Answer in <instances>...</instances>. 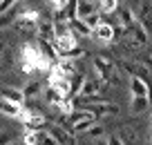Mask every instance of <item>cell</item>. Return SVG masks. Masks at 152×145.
Segmentation results:
<instances>
[{
    "instance_id": "obj_1",
    "label": "cell",
    "mask_w": 152,
    "mask_h": 145,
    "mask_svg": "<svg viewBox=\"0 0 152 145\" xmlns=\"http://www.w3.org/2000/svg\"><path fill=\"white\" fill-rule=\"evenodd\" d=\"M54 60H49L38 45H31V42H25L20 47V54H18V65L23 74H34V71H49Z\"/></svg>"
},
{
    "instance_id": "obj_2",
    "label": "cell",
    "mask_w": 152,
    "mask_h": 145,
    "mask_svg": "<svg viewBox=\"0 0 152 145\" xmlns=\"http://www.w3.org/2000/svg\"><path fill=\"white\" fill-rule=\"evenodd\" d=\"M94 71H96V78H101L103 83H110V85H116L119 83V74H116V65L107 58H101L96 56L94 58Z\"/></svg>"
},
{
    "instance_id": "obj_3",
    "label": "cell",
    "mask_w": 152,
    "mask_h": 145,
    "mask_svg": "<svg viewBox=\"0 0 152 145\" xmlns=\"http://www.w3.org/2000/svg\"><path fill=\"white\" fill-rule=\"evenodd\" d=\"M125 40H128V47H130V49H141V47L148 45L150 36L145 34V29H143L141 25H139V20H137L130 29H125Z\"/></svg>"
},
{
    "instance_id": "obj_4",
    "label": "cell",
    "mask_w": 152,
    "mask_h": 145,
    "mask_svg": "<svg viewBox=\"0 0 152 145\" xmlns=\"http://www.w3.org/2000/svg\"><path fill=\"white\" fill-rule=\"evenodd\" d=\"M38 23H40V14H38L36 9H25L18 14V18L14 20V25L20 29V31H36Z\"/></svg>"
},
{
    "instance_id": "obj_5",
    "label": "cell",
    "mask_w": 152,
    "mask_h": 145,
    "mask_svg": "<svg viewBox=\"0 0 152 145\" xmlns=\"http://www.w3.org/2000/svg\"><path fill=\"white\" fill-rule=\"evenodd\" d=\"M94 40H99L101 45H110V42L116 38V29L112 27L110 23H105V20H101L96 27H92V34H90Z\"/></svg>"
},
{
    "instance_id": "obj_6",
    "label": "cell",
    "mask_w": 152,
    "mask_h": 145,
    "mask_svg": "<svg viewBox=\"0 0 152 145\" xmlns=\"http://www.w3.org/2000/svg\"><path fill=\"white\" fill-rule=\"evenodd\" d=\"M103 85H105V83H103L101 78H85L76 96H81V98H94V96H99V94H101Z\"/></svg>"
},
{
    "instance_id": "obj_7",
    "label": "cell",
    "mask_w": 152,
    "mask_h": 145,
    "mask_svg": "<svg viewBox=\"0 0 152 145\" xmlns=\"http://www.w3.org/2000/svg\"><path fill=\"white\" fill-rule=\"evenodd\" d=\"M139 25L145 29V34L152 38V0H141L139 7Z\"/></svg>"
},
{
    "instance_id": "obj_8",
    "label": "cell",
    "mask_w": 152,
    "mask_h": 145,
    "mask_svg": "<svg viewBox=\"0 0 152 145\" xmlns=\"http://www.w3.org/2000/svg\"><path fill=\"white\" fill-rule=\"evenodd\" d=\"M18 121H23L25 127H34V130H40V127L47 125V118L38 112V109H25L23 116H20Z\"/></svg>"
},
{
    "instance_id": "obj_9",
    "label": "cell",
    "mask_w": 152,
    "mask_h": 145,
    "mask_svg": "<svg viewBox=\"0 0 152 145\" xmlns=\"http://www.w3.org/2000/svg\"><path fill=\"white\" fill-rule=\"evenodd\" d=\"M23 112H25L23 105L11 103V101H7L5 96H0V114H2V116H7V118H16V121H18V118L23 116Z\"/></svg>"
},
{
    "instance_id": "obj_10",
    "label": "cell",
    "mask_w": 152,
    "mask_h": 145,
    "mask_svg": "<svg viewBox=\"0 0 152 145\" xmlns=\"http://www.w3.org/2000/svg\"><path fill=\"white\" fill-rule=\"evenodd\" d=\"M49 134L54 136L56 145H58V143H76V136H74V132H69L67 127H63V125H54L52 130H49Z\"/></svg>"
},
{
    "instance_id": "obj_11",
    "label": "cell",
    "mask_w": 152,
    "mask_h": 145,
    "mask_svg": "<svg viewBox=\"0 0 152 145\" xmlns=\"http://www.w3.org/2000/svg\"><path fill=\"white\" fill-rule=\"evenodd\" d=\"M116 14H119V25H121V31L125 34V29H130L134 23H137V16H134V11L130 9V7H116Z\"/></svg>"
},
{
    "instance_id": "obj_12",
    "label": "cell",
    "mask_w": 152,
    "mask_h": 145,
    "mask_svg": "<svg viewBox=\"0 0 152 145\" xmlns=\"http://www.w3.org/2000/svg\"><path fill=\"white\" fill-rule=\"evenodd\" d=\"M130 94L132 96H150V85L139 76H132L130 78Z\"/></svg>"
},
{
    "instance_id": "obj_13",
    "label": "cell",
    "mask_w": 152,
    "mask_h": 145,
    "mask_svg": "<svg viewBox=\"0 0 152 145\" xmlns=\"http://www.w3.org/2000/svg\"><path fill=\"white\" fill-rule=\"evenodd\" d=\"M67 25H69V29H72V31L76 34V36L90 38V34H92V27H90V25H87V23H85V20H83V18H78V16H74V18H72V20H69V23H67Z\"/></svg>"
},
{
    "instance_id": "obj_14",
    "label": "cell",
    "mask_w": 152,
    "mask_h": 145,
    "mask_svg": "<svg viewBox=\"0 0 152 145\" xmlns=\"http://www.w3.org/2000/svg\"><path fill=\"white\" fill-rule=\"evenodd\" d=\"M130 109H132V114H145L150 109V96H132Z\"/></svg>"
},
{
    "instance_id": "obj_15",
    "label": "cell",
    "mask_w": 152,
    "mask_h": 145,
    "mask_svg": "<svg viewBox=\"0 0 152 145\" xmlns=\"http://www.w3.org/2000/svg\"><path fill=\"white\" fill-rule=\"evenodd\" d=\"M99 121V118L94 116V114H90V116H85V118H81V121H76V123H72V132L74 134H85L87 130H90L94 123Z\"/></svg>"
},
{
    "instance_id": "obj_16",
    "label": "cell",
    "mask_w": 152,
    "mask_h": 145,
    "mask_svg": "<svg viewBox=\"0 0 152 145\" xmlns=\"http://www.w3.org/2000/svg\"><path fill=\"white\" fill-rule=\"evenodd\" d=\"M94 11H99V5H94L90 0H76V16L78 18H87Z\"/></svg>"
},
{
    "instance_id": "obj_17",
    "label": "cell",
    "mask_w": 152,
    "mask_h": 145,
    "mask_svg": "<svg viewBox=\"0 0 152 145\" xmlns=\"http://www.w3.org/2000/svg\"><path fill=\"white\" fill-rule=\"evenodd\" d=\"M0 96H5L7 101H11V103H18V105H23L25 101H27V98H25V94H23V89H16V87H5Z\"/></svg>"
},
{
    "instance_id": "obj_18",
    "label": "cell",
    "mask_w": 152,
    "mask_h": 145,
    "mask_svg": "<svg viewBox=\"0 0 152 145\" xmlns=\"http://www.w3.org/2000/svg\"><path fill=\"white\" fill-rule=\"evenodd\" d=\"M38 36L40 38H47V40H54V23L52 20H43V23H38Z\"/></svg>"
},
{
    "instance_id": "obj_19",
    "label": "cell",
    "mask_w": 152,
    "mask_h": 145,
    "mask_svg": "<svg viewBox=\"0 0 152 145\" xmlns=\"http://www.w3.org/2000/svg\"><path fill=\"white\" fill-rule=\"evenodd\" d=\"M52 107H54V109H58V112H61L63 116H67V114H69L72 109H74V101H72L69 96H63V98H61V101H56V103H54Z\"/></svg>"
},
{
    "instance_id": "obj_20",
    "label": "cell",
    "mask_w": 152,
    "mask_h": 145,
    "mask_svg": "<svg viewBox=\"0 0 152 145\" xmlns=\"http://www.w3.org/2000/svg\"><path fill=\"white\" fill-rule=\"evenodd\" d=\"M43 98L47 101L49 105H54V103H56V101H61V98H63V94L58 92L56 87H52V85H47V87H45V92H43Z\"/></svg>"
},
{
    "instance_id": "obj_21",
    "label": "cell",
    "mask_w": 152,
    "mask_h": 145,
    "mask_svg": "<svg viewBox=\"0 0 152 145\" xmlns=\"http://www.w3.org/2000/svg\"><path fill=\"white\" fill-rule=\"evenodd\" d=\"M83 80H85V76H83V74H78V71H74V74L69 76V87H72V96H76V94H78V89H81Z\"/></svg>"
},
{
    "instance_id": "obj_22",
    "label": "cell",
    "mask_w": 152,
    "mask_h": 145,
    "mask_svg": "<svg viewBox=\"0 0 152 145\" xmlns=\"http://www.w3.org/2000/svg\"><path fill=\"white\" fill-rule=\"evenodd\" d=\"M119 7V0H99V11L101 14H112Z\"/></svg>"
},
{
    "instance_id": "obj_23",
    "label": "cell",
    "mask_w": 152,
    "mask_h": 145,
    "mask_svg": "<svg viewBox=\"0 0 152 145\" xmlns=\"http://www.w3.org/2000/svg\"><path fill=\"white\" fill-rule=\"evenodd\" d=\"M23 143H27V145H38V136H36V130H34V127H25Z\"/></svg>"
},
{
    "instance_id": "obj_24",
    "label": "cell",
    "mask_w": 152,
    "mask_h": 145,
    "mask_svg": "<svg viewBox=\"0 0 152 145\" xmlns=\"http://www.w3.org/2000/svg\"><path fill=\"white\" fill-rule=\"evenodd\" d=\"M38 92H40V85H38L36 80H29V83H27V87L23 89V94H25V98H34V96H36Z\"/></svg>"
},
{
    "instance_id": "obj_25",
    "label": "cell",
    "mask_w": 152,
    "mask_h": 145,
    "mask_svg": "<svg viewBox=\"0 0 152 145\" xmlns=\"http://www.w3.org/2000/svg\"><path fill=\"white\" fill-rule=\"evenodd\" d=\"M85 134H87V136H92V138H99V136H103V134H105V127H103V125H101V123H99V121H96V123H94V125H92V127H90V130H87V132H85Z\"/></svg>"
},
{
    "instance_id": "obj_26",
    "label": "cell",
    "mask_w": 152,
    "mask_h": 145,
    "mask_svg": "<svg viewBox=\"0 0 152 145\" xmlns=\"http://www.w3.org/2000/svg\"><path fill=\"white\" fill-rule=\"evenodd\" d=\"M116 136L121 138V143H132V141H134V132L132 130H121Z\"/></svg>"
},
{
    "instance_id": "obj_27",
    "label": "cell",
    "mask_w": 152,
    "mask_h": 145,
    "mask_svg": "<svg viewBox=\"0 0 152 145\" xmlns=\"http://www.w3.org/2000/svg\"><path fill=\"white\" fill-rule=\"evenodd\" d=\"M83 20H85L90 27H96V25L101 23V11H94V14H90L87 18H83Z\"/></svg>"
},
{
    "instance_id": "obj_28",
    "label": "cell",
    "mask_w": 152,
    "mask_h": 145,
    "mask_svg": "<svg viewBox=\"0 0 152 145\" xmlns=\"http://www.w3.org/2000/svg\"><path fill=\"white\" fill-rule=\"evenodd\" d=\"M16 2H18V0H0V14H5V11L14 9Z\"/></svg>"
},
{
    "instance_id": "obj_29",
    "label": "cell",
    "mask_w": 152,
    "mask_h": 145,
    "mask_svg": "<svg viewBox=\"0 0 152 145\" xmlns=\"http://www.w3.org/2000/svg\"><path fill=\"white\" fill-rule=\"evenodd\" d=\"M47 2L54 7V9H61V7H65L67 2H69V0H47Z\"/></svg>"
},
{
    "instance_id": "obj_30",
    "label": "cell",
    "mask_w": 152,
    "mask_h": 145,
    "mask_svg": "<svg viewBox=\"0 0 152 145\" xmlns=\"http://www.w3.org/2000/svg\"><path fill=\"white\" fill-rule=\"evenodd\" d=\"M2 63H5V45H2V42H0V69H2Z\"/></svg>"
},
{
    "instance_id": "obj_31",
    "label": "cell",
    "mask_w": 152,
    "mask_h": 145,
    "mask_svg": "<svg viewBox=\"0 0 152 145\" xmlns=\"http://www.w3.org/2000/svg\"><path fill=\"white\" fill-rule=\"evenodd\" d=\"M9 136H11L9 132H5V134H0V143H9V141H11Z\"/></svg>"
},
{
    "instance_id": "obj_32",
    "label": "cell",
    "mask_w": 152,
    "mask_h": 145,
    "mask_svg": "<svg viewBox=\"0 0 152 145\" xmlns=\"http://www.w3.org/2000/svg\"><path fill=\"white\" fill-rule=\"evenodd\" d=\"M148 141H150V143H152V130H150V134H148Z\"/></svg>"
},
{
    "instance_id": "obj_33",
    "label": "cell",
    "mask_w": 152,
    "mask_h": 145,
    "mask_svg": "<svg viewBox=\"0 0 152 145\" xmlns=\"http://www.w3.org/2000/svg\"><path fill=\"white\" fill-rule=\"evenodd\" d=\"M121 2H128V0H119V5H121Z\"/></svg>"
}]
</instances>
